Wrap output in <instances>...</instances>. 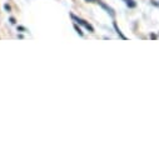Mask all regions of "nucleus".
<instances>
[{
  "label": "nucleus",
  "instance_id": "obj_5",
  "mask_svg": "<svg viewBox=\"0 0 159 159\" xmlns=\"http://www.w3.org/2000/svg\"><path fill=\"white\" fill-rule=\"evenodd\" d=\"M87 2H98V0H87Z\"/></svg>",
  "mask_w": 159,
  "mask_h": 159
},
{
  "label": "nucleus",
  "instance_id": "obj_3",
  "mask_svg": "<svg viewBox=\"0 0 159 159\" xmlns=\"http://www.w3.org/2000/svg\"><path fill=\"white\" fill-rule=\"evenodd\" d=\"M125 3H127V5H129L130 8H134V7H135V3L133 2V0H125Z\"/></svg>",
  "mask_w": 159,
  "mask_h": 159
},
{
  "label": "nucleus",
  "instance_id": "obj_2",
  "mask_svg": "<svg viewBox=\"0 0 159 159\" xmlns=\"http://www.w3.org/2000/svg\"><path fill=\"white\" fill-rule=\"evenodd\" d=\"M98 3H99V4H100V5L103 7V8H104V9H107V10H108V13H110V15H111V16H114V11H113V9H111V8H109L108 5H105L104 3H102V2H100V0H99V2H98Z\"/></svg>",
  "mask_w": 159,
  "mask_h": 159
},
{
  "label": "nucleus",
  "instance_id": "obj_4",
  "mask_svg": "<svg viewBox=\"0 0 159 159\" xmlns=\"http://www.w3.org/2000/svg\"><path fill=\"white\" fill-rule=\"evenodd\" d=\"M75 30H76V31L79 33V35H83V33H82V30H80V29H79V28H78L76 25H75Z\"/></svg>",
  "mask_w": 159,
  "mask_h": 159
},
{
  "label": "nucleus",
  "instance_id": "obj_1",
  "mask_svg": "<svg viewBox=\"0 0 159 159\" xmlns=\"http://www.w3.org/2000/svg\"><path fill=\"white\" fill-rule=\"evenodd\" d=\"M71 18H73V19H74V20H75L78 24H82V25H83L85 29H88L89 31H92V33L94 31V28H93V26H92L89 23H87L85 20H83V19H80V18H78V16H75V15H71Z\"/></svg>",
  "mask_w": 159,
  "mask_h": 159
}]
</instances>
